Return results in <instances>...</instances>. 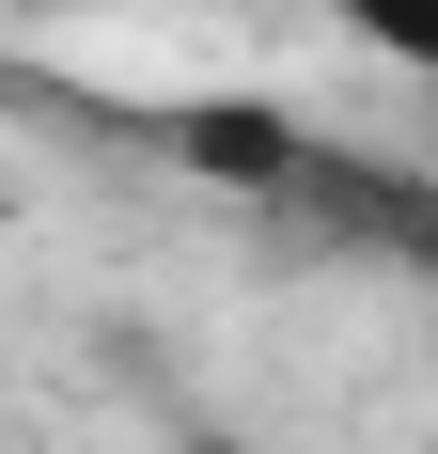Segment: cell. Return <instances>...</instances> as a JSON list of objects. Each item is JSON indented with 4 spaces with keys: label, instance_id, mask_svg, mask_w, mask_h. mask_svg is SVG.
<instances>
[{
    "label": "cell",
    "instance_id": "obj_1",
    "mask_svg": "<svg viewBox=\"0 0 438 454\" xmlns=\"http://www.w3.org/2000/svg\"><path fill=\"white\" fill-rule=\"evenodd\" d=\"M313 16H345L376 63H407V79H438V0H313Z\"/></svg>",
    "mask_w": 438,
    "mask_h": 454
},
{
    "label": "cell",
    "instance_id": "obj_2",
    "mask_svg": "<svg viewBox=\"0 0 438 454\" xmlns=\"http://www.w3.org/2000/svg\"><path fill=\"white\" fill-rule=\"evenodd\" d=\"M204 454H266V439H204Z\"/></svg>",
    "mask_w": 438,
    "mask_h": 454
}]
</instances>
